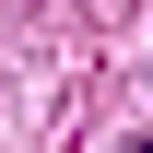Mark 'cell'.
<instances>
[{"label":"cell","mask_w":153,"mask_h":153,"mask_svg":"<svg viewBox=\"0 0 153 153\" xmlns=\"http://www.w3.org/2000/svg\"><path fill=\"white\" fill-rule=\"evenodd\" d=\"M118 153H153V141H118Z\"/></svg>","instance_id":"cell-1"}]
</instances>
